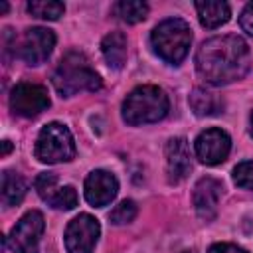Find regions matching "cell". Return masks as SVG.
<instances>
[{"label": "cell", "mask_w": 253, "mask_h": 253, "mask_svg": "<svg viewBox=\"0 0 253 253\" xmlns=\"http://www.w3.org/2000/svg\"><path fill=\"white\" fill-rule=\"evenodd\" d=\"M249 45L233 34L206 40L196 53V69L211 85H227L241 79L249 71Z\"/></svg>", "instance_id": "obj_1"}, {"label": "cell", "mask_w": 253, "mask_h": 253, "mask_svg": "<svg viewBox=\"0 0 253 253\" xmlns=\"http://www.w3.org/2000/svg\"><path fill=\"white\" fill-rule=\"evenodd\" d=\"M51 83L61 97H71L81 91H99L103 85L87 57L77 51H69L59 59L51 75Z\"/></svg>", "instance_id": "obj_2"}, {"label": "cell", "mask_w": 253, "mask_h": 253, "mask_svg": "<svg viewBox=\"0 0 253 253\" xmlns=\"http://www.w3.org/2000/svg\"><path fill=\"white\" fill-rule=\"evenodd\" d=\"M170 101L166 93L156 85H142L132 89L123 103V119L128 125L156 123L166 117Z\"/></svg>", "instance_id": "obj_3"}, {"label": "cell", "mask_w": 253, "mask_h": 253, "mask_svg": "<svg viewBox=\"0 0 253 253\" xmlns=\"http://www.w3.org/2000/svg\"><path fill=\"white\" fill-rule=\"evenodd\" d=\"M150 42L160 59H164L166 63L178 65L188 55L190 42H192V30L188 22L180 18H168L152 30Z\"/></svg>", "instance_id": "obj_4"}, {"label": "cell", "mask_w": 253, "mask_h": 253, "mask_svg": "<svg viewBox=\"0 0 253 253\" xmlns=\"http://www.w3.org/2000/svg\"><path fill=\"white\" fill-rule=\"evenodd\" d=\"M36 158L47 164L55 162H67L75 156V142L69 132V128L61 123H49L45 125L36 140Z\"/></svg>", "instance_id": "obj_5"}, {"label": "cell", "mask_w": 253, "mask_h": 253, "mask_svg": "<svg viewBox=\"0 0 253 253\" xmlns=\"http://www.w3.org/2000/svg\"><path fill=\"white\" fill-rule=\"evenodd\" d=\"M99 221L89 213H79L73 217L65 229V249L67 253H93L99 237Z\"/></svg>", "instance_id": "obj_6"}, {"label": "cell", "mask_w": 253, "mask_h": 253, "mask_svg": "<svg viewBox=\"0 0 253 253\" xmlns=\"http://www.w3.org/2000/svg\"><path fill=\"white\" fill-rule=\"evenodd\" d=\"M45 221L43 215L36 210L28 211L10 231V247L14 253H38L40 237L43 233Z\"/></svg>", "instance_id": "obj_7"}, {"label": "cell", "mask_w": 253, "mask_h": 253, "mask_svg": "<svg viewBox=\"0 0 253 253\" xmlns=\"http://www.w3.org/2000/svg\"><path fill=\"white\" fill-rule=\"evenodd\" d=\"M10 107L20 117H36L49 107L47 89L38 83H18L10 93Z\"/></svg>", "instance_id": "obj_8"}, {"label": "cell", "mask_w": 253, "mask_h": 253, "mask_svg": "<svg viewBox=\"0 0 253 253\" xmlns=\"http://www.w3.org/2000/svg\"><path fill=\"white\" fill-rule=\"evenodd\" d=\"M53 45H55V34L47 28H28L20 40V57L30 63V65H40L43 63L49 53L53 51Z\"/></svg>", "instance_id": "obj_9"}, {"label": "cell", "mask_w": 253, "mask_h": 253, "mask_svg": "<svg viewBox=\"0 0 253 253\" xmlns=\"http://www.w3.org/2000/svg\"><path fill=\"white\" fill-rule=\"evenodd\" d=\"M194 148H196V156L204 164H219L227 158L229 148H231V140H229L225 130L208 128V130L198 134Z\"/></svg>", "instance_id": "obj_10"}, {"label": "cell", "mask_w": 253, "mask_h": 253, "mask_svg": "<svg viewBox=\"0 0 253 253\" xmlns=\"http://www.w3.org/2000/svg\"><path fill=\"white\" fill-rule=\"evenodd\" d=\"M36 192L55 210H73L77 206V192L71 186H57V176L43 172L34 182Z\"/></svg>", "instance_id": "obj_11"}, {"label": "cell", "mask_w": 253, "mask_h": 253, "mask_svg": "<svg viewBox=\"0 0 253 253\" xmlns=\"http://www.w3.org/2000/svg\"><path fill=\"white\" fill-rule=\"evenodd\" d=\"M117 190L119 182L107 170H93L85 180V200L95 208L107 206L117 196Z\"/></svg>", "instance_id": "obj_12"}, {"label": "cell", "mask_w": 253, "mask_h": 253, "mask_svg": "<svg viewBox=\"0 0 253 253\" xmlns=\"http://www.w3.org/2000/svg\"><path fill=\"white\" fill-rule=\"evenodd\" d=\"M221 190H223L221 182L211 178V176L198 180V184L194 188V208L204 221H211L215 217Z\"/></svg>", "instance_id": "obj_13"}, {"label": "cell", "mask_w": 253, "mask_h": 253, "mask_svg": "<svg viewBox=\"0 0 253 253\" xmlns=\"http://www.w3.org/2000/svg\"><path fill=\"white\" fill-rule=\"evenodd\" d=\"M192 170V160H190V148L186 138L174 136L166 142V172L170 184L182 182Z\"/></svg>", "instance_id": "obj_14"}, {"label": "cell", "mask_w": 253, "mask_h": 253, "mask_svg": "<svg viewBox=\"0 0 253 253\" xmlns=\"http://www.w3.org/2000/svg\"><path fill=\"white\" fill-rule=\"evenodd\" d=\"M196 10H198V18L200 24L204 28H217L221 24H225L231 16L229 4L227 2H219V0H202L196 2Z\"/></svg>", "instance_id": "obj_15"}, {"label": "cell", "mask_w": 253, "mask_h": 253, "mask_svg": "<svg viewBox=\"0 0 253 253\" xmlns=\"http://www.w3.org/2000/svg\"><path fill=\"white\" fill-rule=\"evenodd\" d=\"M101 51L113 69H121L126 59V38L123 32H109L101 42Z\"/></svg>", "instance_id": "obj_16"}, {"label": "cell", "mask_w": 253, "mask_h": 253, "mask_svg": "<svg viewBox=\"0 0 253 253\" xmlns=\"http://www.w3.org/2000/svg\"><path fill=\"white\" fill-rule=\"evenodd\" d=\"M190 107L198 117H211L223 111V99L206 89H194L190 93Z\"/></svg>", "instance_id": "obj_17"}, {"label": "cell", "mask_w": 253, "mask_h": 253, "mask_svg": "<svg viewBox=\"0 0 253 253\" xmlns=\"http://www.w3.org/2000/svg\"><path fill=\"white\" fill-rule=\"evenodd\" d=\"M26 196V182L16 172H2V202L4 206H18Z\"/></svg>", "instance_id": "obj_18"}, {"label": "cell", "mask_w": 253, "mask_h": 253, "mask_svg": "<svg viewBox=\"0 0 253 253\" xmlns=\"http://www.w3.org/2000/svg\"><path fill=\"white\" fill-rule=\"evenodd\" d=\"M117 16L126 22V24H136L142 22L148 14V4L146 2H138V0H123L115 6Z\"/></svg>", "instance_id": "obj_19"}, {"label": "cell", "mask_w": 253, "mask_h": 253, "mask_svg": "<svg viewBox=\"0 0 253 253\" xmlns=\"http://www.w3.org/2000/svg\"><path fill=\"white\" fill-rule=\"evenodd\" d=\"M28 12L42 20H57L59 16H63L65 6H63V2H55V0H47V2L45 0H30Z\"/></svg>", "instance_id": "obj_20"}, {"label": "cell", "mask_w": 253, "mask_h": 253, "mask_svg": "<svg viewBox=\"0 0 253 253\" xmlns=\"http://www.w3.org/2000/svg\"><path fill=\"white\" fill-rule=\"evenodd\" d=\"M136 211H138V208H136V204L132 202V200H123L119 206H115V210L109 213V219L113 221V223H117V225H123V223H128V221H132L134 217H136Z\"/></svg>", "instance_id": "obj_21"}, {"label": "cell", "mask_w": 253, "mask_h": 253, "mask_svg": "<svg viewBox=\"0 0 253 253\" xmlns=\"http://www.w3.org/2000/svg\"><path fill=\"white\" fill-rule=\"evenodd\" d=\"M233 182L239 188L253 190V160H247V162H241V164L235 166V170H233Z\"/></svg>", "instance_id": "obj_22"}, {"label": "cell", "mask_w": 253, "mask_h": 253, "mask_svg": "<svg viewBox=\"0 0 253 253\" xmlns=\"http://www.w3.org/2000/svg\"><path fill=\"white\" fill-rule=\"evenodd\" d=\"M239 24H241V28H243L249 36H253V2H249V4L243 8V12H241V16H239Z\"/></svg>", "instance_id": "obj_23"}, {"label": "cell", "mask_w": 253, "mask_h": 253, "mask_svg": "<svg viewBox=\"0 0 253 253\" xmlns=\"http://www.w3.org/2000/svg\"><path fill=\"white\" fill-rule=\"evenodd\" d=\"M208 253H247V251L239 245H233V243H215L210 247Z\"/></svg>", "instance_id": "obj_24"}, {"label": "cell", "mask_w": 253, "mask_h": 253, "mask_svg": "<svg viewBox=\"0 0 253 253\" xmlns=\"http://www.w3.org/2000/svg\"><path fill=\"white\" fill-rule=\"evenodd\" d=\"M12 150V142L10 140H2V156H6Z\"/></svg>", "instance_id": "obj_25"}, {"label": "cell", "mask_w": 253, "mask_h": 253, "mask_svg": "<svg viewBox=\"0 0 253 253\" xmlns=\"http://www.w3.org/2000/svg\"><path fill=\"white\" fill-rule=\"evenodd\" d=\"M6 10H8V4L2 2V4H0V14H6Z\"/></svg>", "instance_id": "obj_26"}, {"label": "cell", "mask_w": 253, "mask_h": 253, "mask_svg": "<svg viewBox=\"0 0 253 253\" xmlns=\"http://www.w3.org/2000/svg\"><path fill=\"white\" fill-rule=\"evenodd\" d=\"M249 125H251V136H253V113H251V117H249Z\"/></svg>", "instance_id": "obj_27"}, {"label": "cell", "mask_w": 253, "mask_h": 253, "mask_svg": "<svg viewBox=\"0 0 253 253\" xmlns=\"http://www.w3.org/2000/svg\"><path fill=\"white\" fill-rule=\"evenodd\" d=\"M182 253H192V251H182Z\"/></svg>", "instance_id": "obj_28"}]
</instances>
